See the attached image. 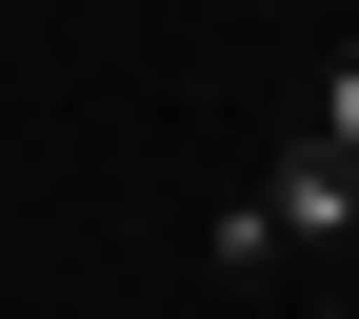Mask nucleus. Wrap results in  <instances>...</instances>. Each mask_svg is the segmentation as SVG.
<instances>
[{
    "mask_svg": "<svg viewBox=\"0 0 359 319\" xmlns=\"http://www.w3.org/2000/svg\"><path fill=\"white\" fill-rule=\"evenodd\" d=\"M339 319H359V299H339Z\"/></svg>",
    "mask_w": 359,
    "mask_h": 319,
    "instance_id": "7ed1b4c3",
    "label": "nucleus"
},
{
    "mask_svg": "<svg viewBox=\"0 0 359 319\" xmlns=\"http://www.w3.org/2000/svg\"><path fill=\"white\" fill-rule=\"evenodd\" d=\"M339 240H359V160L320 140V120H299V140L200 219V259H219V280H280V259H339Z\"/></svg>",
    "mask_w": 359,
    "mask_h": 319,
    "instance_id": "f257e3e1",
    "label": "nucleus"
},
{
    "mask_svg": "<svg viewBox=\"0 0 359 319\" xmlns=\"http://www.w3.org/2000/svg\"><path fill=\"white\" fill-rule=\"evenodd\" d=\"M299 120H320V140L359 160V40H339V60H320V100H299Z\"/></svg>",
    "mask_w": 359,
    "mask_h": 319,
    "instance_id": "f03ea898",
    "label": "nucleus"
}]
</instances>
